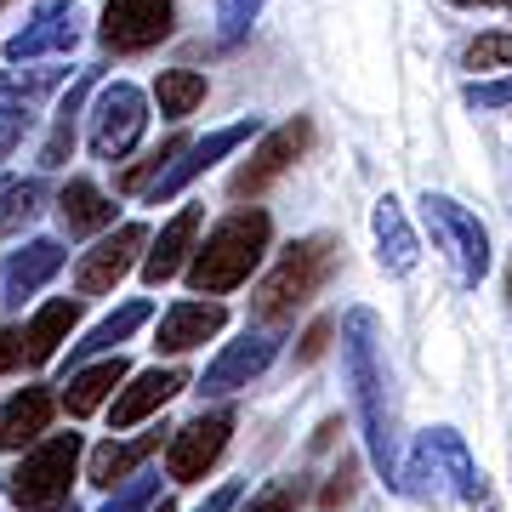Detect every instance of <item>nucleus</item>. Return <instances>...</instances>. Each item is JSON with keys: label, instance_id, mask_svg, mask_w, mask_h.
Here are the masks:
<instances>
[{"label": "nucleus", "instance_id": "393cba45", "mask_svg": "<svg viewBox=\"0 0 512 512\" xmlns=\"http://www.w3.org/2000/svg\"><path fill=\"white\" fill-rule=\"evenodd\" d=\"M80 325V291L74 296H52V302H40L35 313H29V365H46V359H57V348L69 342V330Z\"/></svg>", "mask_w": 512, "mask_h": 512}, {"label": "nucleus", "instance_id": "c85d7f7f", "mask_svg": "<svg viewBox=\"0 0 512 512\" xmlns=\"http://www.w3.org/2000/svg\"><path fill=\"white\" fill-rule=\"evenodd\" d=\"M461 63L473 74H512V35H501V29H490V35H478L467 52H461Z\"/></svg>", "mask_w": 512, "mask_h": 512}, {"label": "nucleus", "instance_id": "cd10ccee", "mask_svg": "<svg viewBox=\"0 0 512 512\" xmlns=\"http://www.w3.org/2000/svg\"><path fill=\"white\" fill-rule=\"evenodd\" d=\"M40 211H46V183L40 177H23V183L0 188V234H23Z\"/></svg>", "mask_w": 512, "mask_h": 512}, {"label": "nucleus", "instance_id": "5701e85b", "mask_svg": "<svg viewBox=\"0 0 512 512\" xmlns=\"http://www.w3.org/2000/svg\"><path fill=\"white\" fill-rule=\"evenodd\" d=\"M57 217H63V234L86 239V234H109L114 228V200L92 177H69L63 194H57Z\"/></svg>", "mask_w": 512, "mask_h": 512}, {"label": "nucleus", "instance_id": "ddd939ff", "mask_svg": "<svg viewBox=\"0 0 512 512\" xmlns=\"http://www.w3.org/2000/svg\"><path fill=\"white\" fill-rule=\"evenodd\" d=\"M80 46V6L74 0H35L23 29L6 35V63H40V57H69Z\"/></svg>", "mask_w": 512, "mask_h": 512}, {"label": "nucleus", "instance_id": "4c0bfd02", "mask_svg": "<svg viewBox=\"0 0 512 512\" xmlns=\"http://www.w3.org/2000/svg\"><path fill=\"white\" fill-rule=\"evenodd\" d=\"M234 507H239V484H222V490L211 495V501H205L200 512H234Z\"/></svg>", "mask_w": 512, "mask_h": 512}, {"label": "nucleus", "instance_id": "a878e982", "mask_svg": "<svg viewBox=\"0 0 512 512\" xmlns=\"http://www.w3.org/2000/svg\"><path fill=\"white\" fill-rule=\"evenodd\" d=\"M370 228H376V245H382V268L387 274H410V268H416V234H410V222H404V211H399L393 194L376 200Z\"/></svg>", "mask_w": 512, "mask_h": 512}, {"label": "nucleus", "instance_id": "9b49d317", "mask_svg": "<svg viewBox=\"0 0 512 512\" xmlns=\"http://www.w3.org/2000/svg\"><path fill=\"white\" fill-rule=\"evenodd\" d=\"M279 342H285V325H251L239 342H228V348L205 365L200 376V399H228V393H239V387H251L262 370L279 359Z\"/></svg>", "mask_w": 512, "mask_h": 512}, {"label": "nucleus", "instance_id": "72a5a7b5", "mask_svg": "<svg viewBox=\"0 0 512 512\" xmlns=\"http://www.w3.org/2000/svg\"><path fill=\"white\" fill-rule=\"evenodd\" d=\"M23 131H29V114H23L18 103H6V97H0V160H12V154H18Z\"/></svg>", "mask_w": 512, "mask_h": 512}, {"label": "nucleus", "instance_id": "412c9836", "mask_svg": "<svg viewBox=\"0 0 512 512\" xmlns=\"http://www.w3.org/2000/svg\"><path fill=\"white\" fill-rule=\"evenodd\" d=\"M97 92V69H80V80H74L69 92L57 97L52 109V126H46V143H40V171H63L74 154V137H80V114H86V97Z\"/></svg>", "mask_w": 512, "mask_h": 512}, {"label": "nucleus", "instance_id": "f8f14e48", "mask_svg": "<svg viewBox=\"0 0 512 512\" xmlns=\"http://www.w3.org/2000/svg\"><path fill=\"white\" fill-rule=\"evenodd\" d=\"M143 251H148V228L143 222H120V228H109L92 251L74 256V291L80 296H109L131 268H143Z\"/></svg>", "mask_w": 512, "mask_h": 512}, {"label": "nucleus", "instance_id": "9d476101", "mask_svg": "<svg viewBox=\"0 0 512 512\" xmlns=\"http://www.w3.org/2000/svg\"><path fill=\"white\" fill-rule=\"evenodd\" d=\"M228 433H234V410H228V404H222V410H200L194 421L171 427V439H165V478H171V484H200V478L222 461Z\"/></svg>", "mask_w": 512, "mask_h": 512}, {"label": "nucleus", "instance_id": "aec40b11", "mask_svg": "<svg viewBox=\"0 0 512 512\" xmlns=\"http://www.w3.org/2000/svg\"><path fill=\"white\" fill-rule=\"evenodd\" d=\"M52 410H57V399L46 387H18L12 399L0 404V450L6 456H23L29 444H40L46 427H52Z\"/></svg>", "mask_w": 512, "mask_h": 512}, {"label": "nucleus", "instance_id": "58836bf2", "mask_svg": "<svg viewBox=\"0 0 512 512\" xmlns=\"http://www.w3.org/2000/svg\"><path fill=\"white\" fill-rule=\"evenodd\" d=\"M467 507H473V512H495V495H490V484H484V490H478L473 501H467Z\"/></svg>", "mask_w": 512, "mask_h": 512}, {"label": "nucleus", "instance_id": "c756f323", "mask_svg": "<svg viewBox=\"0 0 512 512\" xmlns=\"http://www.w3.org/2000/svg\"><path fill=\"white\" fill-rule=\"evenodd\" d=\"M183 143H188V137H165L160 148H148V154H143L137 165H126V171H120V188H126V194H143V188L154 183V177H160L165 165L177 160V148H183Z\"/></svg>", "mask_w": 512, "mask_h": 512}, {"label": "nucleus", "instance_id": "4468645a", "mask_svg": "<svg viewBox=\"0 0 512 512\" xmlns=\"http://www.w3.org/2000/svg\"><path fill=\"white\" fill-rule=\"evenodd\" d=\"M171 18H177V0H109L97 40L109 52H148L171 35Z\"/></svg>", "mask_w": 512, "mask_h": 512}, {"label": "nucleus", "instance_id": "79ce46f5", "mask_svg": "<svg viewBox=\"0 0 512 512\" xmlns=\"http://www.w3.org/2000/svg\"><path fill=\"white\" fill-rule=\"evenodd\" d=\"M6 6H12V0H0V12H6Z\"/></svg>", "mask_w": 512, "mask_h": 512}, {"label": "nucleus", "instance_id": "f3484780", "mask_svg": "<svg viewBox=\"0 0 512 512\" xmlns=\"http://www.w3.org/2000/svg\"><path fill=\"white\" fill-rule=\"evenodd\" d=\"M228 325V308H222L217 296H188V302H171L160 313V336H154V348L160 353H194L205 348L211 336H222Z\"/></svg>", "mask_w": 512, "mask_h": 512}, {"label": "nucleus", "instance_id": "f704fd0d", "mask_svg": "<svg viewBox=\"0 0 512 512\" xmlns=\"http://www.w3.org/2000/svg\"><path fill=\"white\" fill-rule=\"evenodd\" d=\"M330 336H336V325H330V319H313V325L302 330V348H296V365H313V359H319V353L330 348Z\"/></svg>", "mask_w": 512, "mask_h": 512}, {"label": "nucleus", "instance_id": "dca6fc26", "mask_svg": "<svg viewBox=\"0 0 512 512\" xmlns=\"http://www.w3.org/2000/svg\"><path fill=\"white\" fill-rule=\"evenodd\" d=\"M63 262H69L63 239H29V245H18V251L6 256V268H0V302L23 308L29 296H40L63 274Z\"/></svg>", "mask_w": 512, "mask_h": 512}, {"label": "nucleus", "instance_id": "ea45409f", "mask_svg": "<svg viewBox=\"0 0 512 512\" xmlns=\"http://www.w3.org/2000/svg\"><path fill=\"white\" fill-rule=\"evenodd\" d=\"M456 6H507V0H456Z\"/></svg>", "mask_w": 512, "mask_h": 512}, {"label": "nucleus", "instance_id": "473e14b6", "mask_svg": "<svg viewBox=\"0 0 512 512\" xmlns=\"http://www.w3.org/2000/svg\"><path fill=\"white\" fill-rule=\"evenodd\" d=\"M12 370H35L29 365V330L0 325V376H12Z\"/></svg>", "mask_w": 512, "mask_h": 512}, {"label": "nucleus", "instance_id": "0eeeda50", "mask_svg": "<svg viewBox=\"0 0 512 512\" xmlns=\"http://www.w3.org/2000/svg\"><path fill=\"white\" fill-rule=\"evenodd\" d=\"M256 137H262V120H256V114H245V120H234V126H217V131H205V137H194V143H183V148H177V160H171L160 177L143 188V200H148V205L177 200L188 183H200V177H205L217 160L239 154V148L256 143Z\"/></svg>", "mask_w": 512, "mask_h": 512}, {"label": "nucleus", "instance_id": "e433bc0d", "mask_svg": "<svg viewBox=\"0 0 512 512\" xmlns=\"http://www.w3.org/2000/svg\"><path fill=\"white\" fill-rule=\"evenodd\" d=\"M353 473H359L353 461H342V467H336V478L325 484V507H342V501L353 495Z\"/></svg>", "mask_w": 512, "mask_h": 512}, {"label": "nucleus", "instance_id": "bb28decb", "mask_svg": "<svg viewBox=\"0 0 512 512\" xmlns=\"http://www.w3.org/2000/svg\"><path fill=\"white\" fill-rule=\"evenodd\" d=\"M154 103H160L165 120H188V114L205 103V74L200 69H160V80H154Z\"/></svg>", "mask_w": 512, "mask_h": 512}, {"label": "nucleus", "instance_id": "20e7f679", "mask_svg": "<svg viewBox=\"0 0 512 512\" xmlns=\"http://www.w3.org/2000/svg\"><path fill=\"white\" fill-rule=\"evenodd\" d=\"M86 444L80 433H46L40 444H29L18 461V473L6 478V495L18 501V512H52L69 501V484L80 473Z\"/></svg>", "mask_w": 512, "mask_h": 512}, {"label": "nucleus", "instance_id": "7c9ffc66", "mask_svg": "<svg viewBox=\"0 0 512 512\" xmlns=\"http://www.w3.org/2000/svg\"><path fill=\"white\" fill-rule=\"evenodd\" d=\"M262 6H268V0H217V40H228V46H234V40H245L251 35V23L262 18Z\"/></svg>", "mask_w": 512, "mask_h": 512}, {"label": "nucleus", "instance_id": "39448f33", "mask_svg": "<svg viewBox=\"0 0 512 512\" xmlns=\"http://www.w3.org/2000/svg\"><path fill=\"white\" fill-rule=\"evenodd\" d=\"M410 478H416V495H427V501H473L484 490V473L473 467L467 444L450 427L421 433L416 456H410Z\"/></svg>", "mask_w": 512, "mask_h": 512}, {"label": "nucleus", "instance_id": "f257e3e1", "mask_svg": "<svg viewBox=\"0 0 512 512\" xmlns=\"http://www.w3.org/2000/svg\"><path fill=\"white\" fill-rule=\"evenodd\" d=\"M342 365H348V387H353V416L365 433L370 467L387 484L399 478V450H393V410H387V370H382V319L370 308H348L342 313Z\"/></svg>", "mask_w": 512, "mask_h": 512}, {"label": "nucleus", "instance_id": "b1692460", "mask_svg": "<svg viewBox=\"0 0 512 512\" xmlns=\"http://www.w3.org/2000/svg\"><path fill=\"white\" fill-rule=\"evenodd\" d=\"M154 319V302H120L109 319H97L80 342H69V370L86 365V359H103V353H120V342H131L137 330Z\"/></svg>", "mask_w": 512, "mask_h": 512}, {"label": "nucleus", "instance_id": "37998d69", "mask_svg": "<svg viewBox=\"0 0 512 512\" xmlns=\"http://www.w3.org/2000/svg\"><path fill=\"white\" fill-rule=\"evenodd\" d=\"M507 12H512V0H507Z\"/></svg>", "mask_w": 512, "mask_h": 512}, {"label": "nucleus", "instance_id": "423d86ee", "mask_svg": "<svg viewBox=\"0 0 512 512\" xmlns=\"http://www.w3.org/2000/svg\"><path fill=\"white\" fill-rule=\"evenodd\" d=\"M148 131V92L131 86V80H109L97 86V103L86 114V143H92L97 160H126L131 148L143 143Z\"/></svg>", "mask_w": 512, "mask_h": 512}, {"label": "nucleus", "instance_id": "2eb2a0df", "mask_svg": "<svg viewBox=\"0 0 512 512\" xmlns=\"http://www.w3.org/2000/svg\"><path fill=\"white\" fill-rule=\"evenodd\" d=\"M183 387H188V370H183V365L137 370V376H126V387L114 393V404H109V427H114V433H126V427H137V421L160 416L165 404L183 393Z\"/></svg>", "mask_w": 512, "mask_h": 512}, {"label": "nucleus", "instance_id": "6ab92c4d", "mask_svg": "<svg viewBox=\"0 0 512 512\" xmlns=\"http://www.w3.org/2000/svg\"><path fill=\"white\" fill-rule=\"evenodd\" d=\"M131 365L120 359V353H103V359H86V365H74L69 370V382H63V410H69L74 421H86L97 416L103 404L126 387Z\"/></svg>", "mask_w": 512, "mask_h": 512}, {"label": "nucleus", "instance_id": "2f4dec72", "mask_svg": "<svg viewBox=\"0 0 512 512\" xmlns=\"http://www.w3.org/2000/svg\"><path fill=\"white\" fill-rule=\"evenodd\" d=\"M154 495H160V478H148V473H131V484L120 478V490H109V501H103V512H148V507H154Z\"/></svg>", "mask_w": 512, "mask_h": 512}, {"label": "nucleus", "instance_id": "c9c22d12", "mask_svg": "<svg viewBox=\"0 0 512 512\" xmlns=\"http://www.w3.org/2000/svg\"><path fill=\"white\" fill-rule=\"evenodd\" d=\"M239 512H296V484H268L262 495H251V507Z\"/></svg>", "mask_w": 512, "mask_h": 512}, {"label": "nucleus", "instance_id": "a211bd4d", "mask_svg": "<svg viewBox=\"0 0 512 512\" xmlns=\"http://www.w3.org/2000/svg\"><path fill=\"white\" fill-rule=\"evenodd\" d=\"M200 222H205V205H183L177 217L160 228V239H148L143 251V285H171V279L188 268V256H194V239H200Z\"/></svg>", "mask_w": 512, "mask_h": 512}, {"label": "nucleus", "instance_id": "a19ab883", "mask_svg": "<svg viewBox=\"0 0 512 512\" xmlns=\"http://www.w3.org/2000/svg\"><path fill=\"white\" fill-rule=\"evenodd\" d=\"M148 512H177V507H171V501H165V495H160V507H148Z\"/></svg>", "mask_w": 512, "mask_h": 512}, {"label": "nucleus", "instance_id": "4be33fe9", "mask_svg": "<svg viewBox=\"0 0 512 512\" xmlns=\"http://www.w3.org/2000/svg\"><path fill=\"white\" fill-rule=\"evenodd\" d=\"M165 439H171V427H165V421H160V427H148V433H137V439H103L92 456H86V478H92L97 490H114V484L137 473V467H143Z\"/></svg>", "mask_w": 512, "mask_h": 512}, {"label": "nucleus", "instance_id": "7ed1b4c3", "mask_svg": "<svg viewBox=\"0 0 512 512\" xmlns=\"http://www.w3.org/2000/svg\"><path fill=\"white\" fill-rule=\"evenodd\" d=\"M336 251H342L336 234L291 239V245L279 251L274 268L256 279V296H251V319H256V325H291L296 308H308L313 296H319V285L330 279Z\"/></svg>", "mask_w": 512, "mask_h": 512}, {"label": "nucleus", "instance_id": "1a4fd4ad", "mask_svg": "<svg viewBox=\"0 0 512 512\" xmlns=\"http://www.w3.org/2000/svg\"><path fill=\"white\" fill-rule=\"evenodd\" d=\"M313 143V120L308 114H291V120H279V126H268L262 137H256V148L245 154V165L234 171V200H256L268 183H279L285 171H291L302 154H308Z\"/></svg>", "mask_w": 512, "mask_h": 512}, {"label": "nucleus", "instance_id": "f03ea898", "mask_svg": "<svg viewBox=\"0 0 512 512\" xmlns=\"http://www.w3.org/2000/svg\"><path fill=\"white\" fill-rule=\"evenodd\" d=\"M268 239H274V217H268L262 205H239V211H228V217L205 234V245H194V256H188V268H183L188 291L194 296L239 291V285L262 268Z\"/></svg>", "mask_w": 512, "mask_h": 512}, {"label": "nucleus", "instance_id": "6e6552de", "mask_svg": "<svg viewBox=\"0 0 512 512\" xmlns=\"http://www.w3.org/2000/svg\"><path fill=\"white\" fill-rule=\"evenodd\" d=\"M421 211H427L433 245L444 251V262H450L456 285H478V279L490 274V234L478 228V217L467 211V205H456L450 194H427V200H421Z\"/></svg>", "mask_w": 512, "mask_h": 512}]
</instances>
